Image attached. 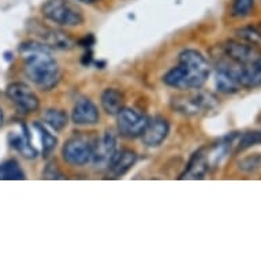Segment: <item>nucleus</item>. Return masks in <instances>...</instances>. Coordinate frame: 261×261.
I'll use <instances>...</instances> for the list:
<instances>
[{
    "mask_svg": "<svg viewBox=\"0 0 261 261\" xmlns=\"http://www.w3.org/2000/svg\"><path fill=\"white\" fill-rule=\"evenodd\" d=\"M116 116H118V132L122 137L126 138L140 137L148 123L145 114L134 108L123 107Z\"/></svg>",
    "mask_w": 261,
    "mask_h": 261,
    "instance_id": "nucleus-8",
    "label": "nucleus"
},
{
    "mask_svg": "<svg viewBox=\"0 0 261 261\" xmlns=\"http://www.w3.org/2000/svg\"><path fill=\"white\" fill-rule=\"evenodd\" d=\"M240 168L244 172H256L261 168V153H254L246 156L240 162Z\"/></svg>",
    "mask_w": 261,
    "mask_h": 261,
    "instance_id": "nucleus-23",
    "label": "nucleus"
},
{
    "mask_svg": "<svg viewBox=\"0 0 261 261\" xmlns=\"http://www.w3.org/2000/svg\"><path fill=\"white\" fill-rule=\"evenodd\" d=\"M35 127L39 130L40 137H41V142H43V156H48L52 150L55 149L56 144H58V140H56L55 136H52L51 133H48L47 130L44 128L43 124L35 123Z\"/></svg>",
    "mask_w": 261,
    "mask_h": 261,
    "instance_id": "nucleus-22",
    "label": "nucleus"
},
{
    "mask_svg": "<svg viewBox=\"0 0 261 261\" xmlns=\"http://www.w3.org/2000/svg\"><path fill=\"white\" fill-rule=\"evenodd\" d=\"M43 119L55 132H62L69 123V116L63 110H47L44 112Z\"/></svg>",
    "mask_w": 261,
    "mask_h": 261,
    "instance_id": "nucleus-18",
    "label": "nucleus"
},
{
    "mask_svg": "<svg viewBox=\"0 0 261 261\" xmlns=\"http://www.w3.org/2000/svg\"><path fill=\"white\" fill-rule=\"evenodd\" d=\"M211 171L212 168L206 158L205 148H201L192 156L190 162L186 166V170L180 175V179H202Z\"/></svg>",
    "mask_w": 261,
    "mask_h": 261,
    "instance_id": "nucleus-12",
    "label": "nucleus"
},
{
    "mask_svg": "<svg viewBox=\"0 0 261 261\" xmlns=\"http://www.w3.org/2000/svg\"><path fill=\"white\" fill-rule=\"evenodd\" d=\"M238 39H241L244 43L250 44L253 47H261V29L254 28V26H245L236 32Z\"/></svg>",
    "mask_w": 261,
    "mask_h": 261,
    "instance_id": "nucleus-19",
    "label": "nucleus"
},
{
    "mask_svg": "<svg viewBox=\"0 0 261 261\" xmlns=\"http://www.w3.org/2000/svg\"><path fill=\"white\" fill-rule=\"evenodd\" d=\"M10 145L15 148L19 153L26 159H35L37 156V150L30 141V132L25 124L21 126L19 133L10 134Z\"/></svg>",
    "mask_w": 261,
    "mask_h": 261,
    "instance_id": "nucleus-15",
    "label": "nucleus"
},
{
    "mask_svg": "<svg viewBox=\"0 0 261 261\" xmlns=\"http://www.w3.org/2000/svg\"><path fill=\"white\" fill-rule=\"evenodd\" d=\"M44 18L58 26L74 28L84 23L82 10L70 0H47L41 7Z\"/></svg>",
    "mask_w": 261,
    "mask_h": 261,
    "instance_id": "nucleus-4",
    "label": "nucleus"
},
{
    "mask_svg": "<svg viewBox=\"0 0 261 261\" xmlns=\"http://www.w3.org/2000/svg\"><path fill=\"white\" fill-rule=\"evenodd\" d=\"M19 54L23 60L26 77L33 82V85L41 90H51L59 84L62 73L49 48L32 40L21 44Z\"/></svg>",
    "mask_w": 261,
    "mask_h": 261,
    "instance_id": "nucleus-1",
    "label": "nucleus"
},
{
    "mask_svg": "<svg viewBox=\"0 0 261 261\" xmlns=\"http://www.w3.org/2000/svg\"><path fill=\"white\" fill-rule=\"evenodd\" d=\"M170 133V123L163 116H154L152 119H148L145 128L141 134L142 142L146 146L154 148L163 144Z\"/></svg>",
    "mask_w": 261,
    "mask_h": 261,
    "instance_id": "nucleus-10",
    "label": "nucleus"
},
{
    "mask_svg": "<svg viewBox=\"0 0 261 261\" xmlns=\"http://www.w3.org/2000/svg\"><path fill=\"white\" fill-rule=\"evenodd\" d=\"M25 179V172L17 160H6L0 164V180H22Z\"/></svg>",
    "mask_w": 261,
    "mask_h": 261,
    "instance_id": "nucleus-17",
    "label": "nucleus"
},
{
    "mask_svg": "<svg viewBox=\"0 0 261 261\" xmlns=\"http://www.w3.org/2000/svg\"><path fill=\"white\" fill-rule=\"evenodd\" d=\"M210 73L211 67L205 56L196 49H186L180 52L178 64L163 77V82L179 90L200 89Z\"/></svg>",
    "mask_w": 261,
    "mask_h": 261,
    "instance_id": "nucleus-2",
    "label": "nucleus"
},
{
    "mask_svg": "<svg viewBox=\"0 0 261 261\" xmlns=\"http://www.w3.org/2000/svg\"><path fill=\"white\" fill-rule=\"evenodd\" d=\"M3 119H5V118H3V111H2V108H0V126L3 124Z\"/></svg>",
    "mask_w": 261,
    "mask_h": 261,
    "instance_id": "nucleus-26",
    "label": "nucleus"
},
{
    "mask_svg": "<svg viewBox=\"0 0 261 261\" xmlns=\"http://www.w3.org/2000/svg\"><path fill=\"white\" fill-rule=\"evenodd\" d=\"M29 33L37 43L43 44L51 49H60V51H69L77 45V41L63 30L51 28L44 25L43 22L33 21L28 25Z\"/></svg>",
    "mask_w": 261,
    "mask_h": 261,
    "instance_id": "nucleus-5",
    "label": "nucleus"
},
{
    "mask_svg": "<svg viewBox=\"0 0 261 261\" xmlns=\"http://www.w3.org/2000/svg\"><path fill=\"white\" fill-rule=\"evenodd\" d=\"M256 145H261V132L240 133L237 153H238V152H244V150L249 149V148H252V146H256Z\"/></svg>",
    "mask_w": 261,
    "mask_h": 261,
    "instance_id": "nucleus-21",
    "label": "nucleus"
},
{
    "mask_svg": "<svg viewBox=\"0 0 261 261\" xmlns=\"http://www.w3.org/2000/svg\"><path fill=\"white\" fill-rule=\"evenodd\" d=\"M78 3H84V5H94V3H99L100 0H75Z\"/></svg>",
    "mask_w": 261,
    "mask_h": 261,
    "instance_id": "nucleus-25",
    "label": "nucleus"
},
{
    "mask_svg": "<svg viewBox=\"0 0 261 261\" xmlns=\"http://www.w3.org/2000/svg\"><path fill=\"white\" fill-rule=\"evenodd\" d=\"M136 162H137V154L134 150L127 148L118 150L108 167V175L111 178H120L133 167Z\"/></svg>",
    "mask_w": 261,
    "mask_h": 261,
    "instance_id": "nucleus-13",
    "label": "nucleus"
},
{
    "mask_svg": "<svg viewBox=\"0 0 261 261\" xmlns=\"http://www.w3.org/2000/svg\"><path fill=\"white\" fill-rule=\"evenodd\" d=\"M194 90L196 92L175 96L171 101L172 108L179 114L189 116L205 115L210 111L218 108L219 100L215 94L205 90Z\"/></svg>",
    "mask_w": 261,
    "mask_h": 261,
    "instance_id": "nucleus-3",
    "label": "nucleus"
},
{
    "mask_svg": "<svg viewBox=\"0 0 261 261\" xmlns=\"http://www.w3.org/2000/svg\"><path fill=\"white\" fill-rule=\"evenodd\" d=\"M71 120L80 126H90L96 124L100 120L99 110L96 104L89 99H80L75 103L71 114Z\"/></svg>",
    "mask_w": 261,
    "mask_h": 261,
    "instance_id": "nucleus-11",
    "label": "nucleus"
},
{
    "mask_svg": "<svg viewBox=\"0 0 261 261\" xmlns=\"http://www.w3.org/2000/svg\"><path fill=\"white\" fill-rule=\"evenodd\" d=\"M240 84L245 89H254L261 86V54L242 66Z\"/></svg>",
    "mask_w": 261,
    "mask_h": 261,
    "instance_id": "nucleus-14",
    "label": "nucleus"
},
{
    "mask_svg": "<svg viewBox=\"0 0 261 261\" xmlns=\"http://www.w3.org/2000/svg\"><path fill=\"white\" fill-rule=\"evenodd\" d=\"M93 144L94 141L85 136L71 137L63 146L64 162L74 167H82L90 163L93 158Z\"/></svg>",
    "mask_w": 261,
    "mask_h": 261,
    "instance_id": "nucleus-6",
    "label": "nucleus"
},
{
    "mask_svg": "<svg viewBox=\"0 0 261 261\" xmlns=\"http://www.w3.org/2000/svg\"><path fill=\"white\" fill-rule=\"evenodd\" d=\"M254 10V0H231L230 14L231 17L242 19L249 17Z\"/></svg>",
    "mask_w": 261,
    "mask_h": 261,
    "instance_id": "nucleus-20",
    "label": "nucleus"
},
{
    "mask_svg": "<svg viewBox=\"0 0 261 261\" xmlns=\"http://www.w3.org/2000/svg\"><path fill=\"white\" fill-rule=\"evenodd\" d=\"M6 94L21 114H33L40 108L37 94L23 82H13L7 86Z\"/></svg>",
    "mask_w": 261,
    "mask_h": 261,
    "instance_id": "nucleus-7",
    "label": "nucleus"
},
{
    "mask_svg": "<svg viewBox=\"0 0 261 261\" xmlns=\"http://www.w3.org/2000/svg\"><path fill=\"white\" fill-rule=\"evenodd\" d=\"M116 152H118L116 136L112 132H106L101 137L94 140L93 158H92L93 166L97 170H108Z\"/></svg>",
    "mask_w": 261,
    "mask_h": 261,
    "instance_id": "nucleus-9",
    "label": "nucleus"
},
{
    "mask_svg": "<svg viewBox=\"0 0 261 261\" xmlns=\"http://www.w3.org/2000/svg\"><path fill=\"white\" fill-rule=\"evenodd\" d=\"M44 178L47 179H63V174L60 172V170L58 168L55 163H49L45 170L43 172Z\"/></svg>",
    "mask_w": 261,
    "mask_h": 261,
    "instance_id": "nucleus-24",
    "label": "nucleus"
},
{
    "mask_svg": "<svg viewBox=\"0 0 261 261\" xmlns=\"http://www.w3.org/2000/svg\"><path fill=\"white\" fill-rule=\"evenodd\" d=\"M101 107L108 115H118L124 107V96L115 88H108L101 93Z\"/></svg>",
    "mask_w": 261,
    "mask_h": 261,
    "instance_id": "nucleus-16",
    "label": "nucleus"
}]
</instances>
